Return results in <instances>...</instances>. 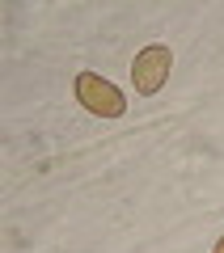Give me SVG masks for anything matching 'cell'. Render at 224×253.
I'll list each match as a JSON object with an SVG mask.
<instances>
[{
  "mask_svg": "<svg viewBox=\"0 0 224 253\" xmlns=\"http://www.w3.org/2000/svg\"><path fill=\"white\" fill-rule=\"evenodd\" d=\"M169 68H173V51H169L165 42L144 46V51L135 55V63H131V81H135V89H140L144 97H153V93L161 89L165 81H169Z\"/></svg>",
  "mask_w": 224,
  "mask_h": 253,
  "instance_id": "cell-2",
  "label": "cell"
},
{
  "mask_svg": "<svg viewBox=\"0 0 224 253\" xmlns=\"http://www.w3.org/2000/svg\"><path fill=\"white\" fill-rule=\"evenodd\" d=\"M212 253H224V236H220V241H216V249Z\"/></svg>",
  "mask_w": 224,
  "mask_h": 253,
  "instance_id": "cell-3",
  "label": "cell"
},
{
  "mask_svg": "<svg viewBox=\"0 0 224 253\" xmlns=\"http://www.w3.org/2000/svg\"><path fill=\"white\" fill-rule=\"evenodd\" d=\"M76 101H81L89 114H98V118H123V110H127V97L98 72L76 76Z\"/></svg>",
  "mask_w": 224,
  "mask_h": 253,
  "instance_id": "cell-1",
  "label": "cell"
}]
</instances>
